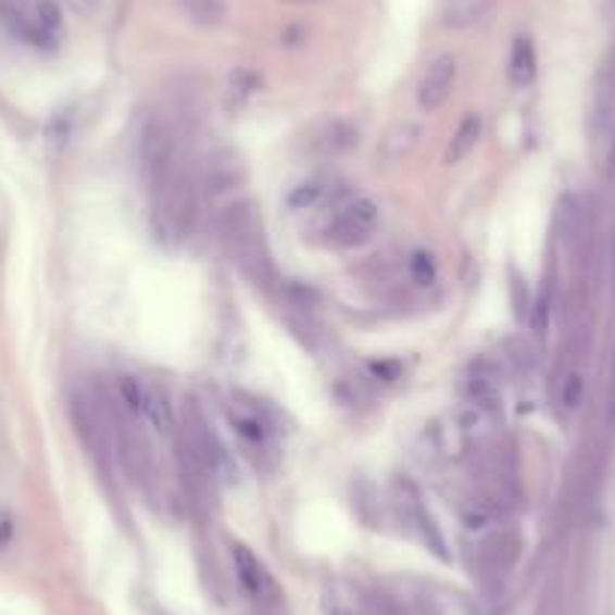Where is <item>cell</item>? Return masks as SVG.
I'll return each mask as SVG.
<instances>
[{"label": "cell", "mask_w": 615, "mask_h": 615, "mask_svg": "<svg viewBox=\"0 0 615 615\" xmlns=\"http://www.w3.org/2000/svg\"><path fill=\"white\" fill-rule=\"evenodd\" d=\"M181 10L188 13L190 22L202 27H217L227 15V3L224 0H178Z\"/></svg>", "instance_id": "11"}, {"label": "cell", "mask_w": 615, "mask_h": 615, "mask_svg": "<svg viewBox=\"0 0 615 615\" xmlns=\"http://www.w3.org/2000/svg\"><path fill=\"white\" fill-rule=\"evenodd\" d=\"M13 540V516L7 510H0V549Z\"/></svg>", "instance_id": "13"}, {"label": "cell", "mask_w": 615, "mask_h": 615, "mask_svg": "<svg viewBox=\"0 0 615 615\" xmlns=\"http://www.w3.org/2000/svg\"><path fill=\"white\" fill-rule=\"evenodd\" d=\"M537 76V52L535 42L519 37L510 49V85L513 88H528Z\"/></svg>", "instance_id": "8"}, {"label": "cell", "mask_w": 615, "mask_h": 615, "mask_svg": "<svg viewBox=\"0 0 615 615\" xmlns=\"http://www.w3.org/2000/svg\"><path fill=\"white\" fill-rule=\"evenodd\" d=\"M380 224V209L375 200H356L350 202L348 209H341V214L332 221L329 227V244L332 248H356L365 244L377 233Z\"/></svg>", "instance_id": "5"}, {"label": "cell", "mask_w": 615, "mask_h": 615, "mask_svg": "<svg viewBox=\"0 0 615 615\" xmlns=\"http://www.w3.org/2000/svg\"><path fill=\"white\" fill-rule=\"evenodd\" d=\"M233 564H236V576H239L241 589L248 591L256 603H278L281 601V589L275 582V576L268 574V567L256 558L244 543H233Z\"/></svg>", "instance_id": "6"}, {"label": "cell", "mask_w": 615, "mask_h": 615, "mask_svg": "<svg viewBox=\"0 0 615 615\" xmlns=\"http://www.w3.org/2000/svg\"><path fill=\"white\" fill-rule=\"evenodd\" d=\"M480 136H482V118L480 115H468V118L459 124V130H455L453 142L447 148V158H443V161L450 163V166L468 161L470 154L477 151V146H480Z\"/></svg>", "instance_id": "9"}, {"label": "cell", "mask_w": 615, "mask_h": 615, "mask_svg": "<svg viewBox=\"0 0 615 615\" xmlns=\"http://www.w3.org/2000/svg\"><path fill=\"white\" fill-rule=\"evenodd\" d=\"M613 423H615V360H613Z\"/></svg>", "instance_id": "14"}, {"label": "cell", "mask_w": 615, "mask_h": 615, "mask_svg": "<svg viewBox=\"0 0 615 615\" xmlns=\"http://www.w3.org/2000/svg\"><path fill=\"white\" fill-rule=\"evenodd\" d=\"M416 139H419V127H416V124H399V127H392L387 139L380 142V154L392 163L402 161L404 154L414 151Z\"/></svg>", "instance_id": "10"}, {"label": "cell", "mask_w": 615, "mask_h": 615, "mask_svg": "<svg viewBox=\"0 0 615 615\" xmlns=\"http://www.w3.org/2000/svg\"><path fill=\"white\" fill-rule=\"evenodd\" d=\"M118 392L124 404L134 411L139 419H146L148 426L158 435H173L175 431V414L170 399L163 396L154 384H148L142 377H121Z\"/></svg>", "instance_id": "4"}, {"label": "cell", "mask_w": 615, "mask_h": 615, "mask_svg": "<svg viewBox=\"0 0 615 615\" xmlns=\"http://www.w3.org/2000/svg\"><path fill=\"white\" fill-rule=\"evenodd\" d=\"M411 275H414L416 284H431L435 275H438V266H435V256L426 254V251H416L411 256Z\"/></svg>", "instance_id": "12"}, {"label": "cell", "mask_w": 615, "mask_h": 615, "mask_svg": "<svg viewBox=\"0 0 615 615\" xmlns=\"http://www.w3.org/2000/svg\"><path fill=\"white\" fill-rule=\"evenodd\" d=\"M613 161H615V148H613Z\"/></svg>", "instance_id": "17"}, {"label": "cell", "mask_w": 615, "mask_h": 615, "mask_svg": "<svg viewBox=\"0 0 615 615\" xmlns=\"http://www.w3.org/2000/svg\"><path fill=\"white\" fill-rule=\"evenodd\" d=\"M221 233L229 244L233 256H239L241 266H260L266 254H263V224L256 217L251 202H236L229 205L224 221H221Z\"/></svg>", "instance_id": "3"}, {"label": "cell", "mask_w": 615, "mask_h": 615, "mask_svg": "<svg viewBox=\"0 0 615 615\" xmlns=\"http://www.w3.org/2000/svg\"><path fill=\"white\" fill-rule=\"evenodd\" d=\"M293 3H321V0H293Z\"/></svg>", "instance_id": "15"}, {"label": "cell", "mask_w": 615, "mask_h": 615, "mask_svg": "<svg viewBox=\"0 0 615 615\" xmlns=\"http://www.w3.org/2000/svg\"><path fill=\"white\" fill-rule=\"evenodd\" d=\"M455 58L453 54H438L431 64H428L426 76L419 81V91H416V100H419V109L423 112H438V109L450 100L455 85Z\"/></svg>", "instance_id": "7"}, {"label": "cell", "mask_w": 615, "mask_h": 615, "mask_svg": "<svg viewBox=\"0 0 615 615\" xmlns=\"http://www.w3.org/2000/svg\"><path fill=\"white\" fill-rule=\"evenodd\" d=\"M0 18L10 27V34L30 46H52L58 30H61V15L54 10V3L42 0L37 10H27L18 0H0Z\"/></svg>", "instance_id": "2"}, {"label": "cell", "mask_w": 615, "mask_h": 615, "mask_svg": "<svg viewBox=\"0 0 615 615\" xmlns=\"http://www.w3.org/2000/svg\"><path fill=\"white\" fill-rule=\"evenodd\" d=\"M154 188H158V200H154L158 227L166 236H181L190 227V217H193V188H190L188 175L170 166Z\"/></svg>", "instance_id": "1"}, {"label": "cell", "mask_w": 615, "mask_h": 615, "mask_svg": "<svg viewBox=\"0 0 615 615\" xmlns=\"http://www.w3.org/2000/svg\"><path fill=\"white\" fill-rule=\"evenodd\" d=\"M613 263H615V248H613Z\"/></svg>", "instance_id": "16"}]
</instances>
